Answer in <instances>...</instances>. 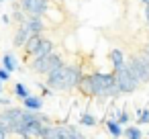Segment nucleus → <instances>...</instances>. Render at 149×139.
<instances>
[{"label": "nucleus", "instance_id": "nucleus-6", "mask_svg": "<svg viewBox=\"0 0 149 139\" xmlns=\"http://www.w3.org/2000/svg\"><path fill=\"white\" fill-rule=\"evenodd\" d=\"M92 76V84H94V92L98 94L100 90H104V88H108V86H112L114 84V74H104V72H94V74H90ZM94 94V96H96Z\"/></svg>", "mask_w": 149, "mask_h": 139}, {"label": "nucleus", "instance_id": "nucleus-30", "mask_svg": "<svg viewBox=\"0 0 149 139\" xmlns=\"http://www.w3.org/2000/svg\"><path fill=\"white\" fill-rule=\"evenodd\" d=\"M141 2H143V4H149V0H141Z\"/></svg>", "mask_w": 149, "mask_h": 139}, {"label": "nucleus", "instance_id": "nucleus-10", "mask_svg": "<svg viewBox=\"0 0 149 139\" xmlns=\"http://www.w3.org/2000/svg\"><path fill=\"white\" fill-rule=\"evenodd\" d=\"M41 41H43V35H29V39H27L25 45H23V51H25V57H27V59L33 57V53L37 51V47H39Z\"/></svg>", "mask_w": 149, "mask_h": 139}, {"label": "nucleus", "instance_id": "nucleus-25", "mask_svg": "<svg viewBox=\"0 0 149 139\" xmlns=\"http://www.w3.org/2000/svg\"><path fill=\"white\" fill-rule=\"evenodd\" d=\"M0 80H2V82H8V80H10V72H6L4 68H0Z\"/></svg>", "mask_w": 149, "mask_h": 139}, {"label": "nucleus", "instance_id": "nucleus-27", "mask_svg": "<svg viewBox=\"0 0 149 139\" xmlns=\"http://www.w3.org/2000/svg\"><path fill=\"white\" fill-rule=\"evenodd\" d=\"M2 23L8 25V23H10V17H8V15H2Z\"/></svg>", "mask_w": 149, "mask_h": 139}, {"label": "nucleus", "instance_id": "nucleus-23", "mask_svg": "<svg viewBox=\"0 0 149 139\" xmlns=\"http://www.w3.org/2000/svg\"><path fill=\"white\" fill-rule=\"evenodd\" d=\"M8 135H13L10 133V129H8V125L0 119V139H4V137H8Z\"/></svg>", "mask_w": 149, "mask_h": 139}, {"label": "nucleus", "instance_id": "nucleus-15", "mask_svg": "<svg viewBox=\"0 0 149 139\" xmlns=\"http://www.w3.org/2000/svg\"><path fill=\"white\" fill-rule=\"evenodd\" d=\"M43 17L51 19L53 23H61V21H63V15L59 13V8H55V6H49V4H47V8H45V15H43Z\"/></svg>", "mask_w": 149, "mask_h": 139}, {"label": "nucleus", "instance_id": "nucleus-31", "mask_svg": "<svg viewBox=\"0 0 149 139\" xmlns=\"http://www.w3.org/2000/svg\"><path fill=\"white\" fill-rule=\"evenodd\" d=\"M145 49H147V51H149V43H147V47H145Z\"/></svg>", "mask_w": 149, "mask_h": 139}, {"label": "nucleus", "instance_id": "nucleus-4", "mask_svg": "<svg viewBox=\"0 0 149 139\" xmlns=\"http://www.w3.org/2000/svg\"><path fill=\"white\" fill-rule=\"evenodd\" d=\"M19 4L25 10V15H39V17H43L49 0H21Z\"/></svg>", "mask_w": 149, "mask_h": 139}, {"label": "nucleus", "instance_id": "nucleus-12", "mask_svg": "<svg viewBox=\"0 0 149 139\" xmlns=\"http://www.w3.org/2000/svg\"><path fill=\"white\" fill-rule=\"evenodd\" d=\"M29 29H27V25L25 23H21L19 25V29H17V33H15V37H13V45L15 47H23L25 45V41L29 39Z\"/></svg>", "mask_w": 149, "mask_h": 139}, {"label": "nucleus", "instance_id": "nucleus-11", "mask_svg": "<svg viewBox=\"0 0 149 139\" xmlns=\"http://www.w3.org/2000/svg\"><path fill=\"white\" fill-rule=\"evenodd\" d=\"M57 129H59V137H61V139L84 137L82 131H78V127H76V125H70V123H57Z\"/></svg>", "mask_w": 149, "mask_h": 139}, {"label": "nucleus", "instance_id": "nucleus-7", "mask_svg": "<svg viewBox=\"0 0 149 139\" xmlns=\"http://www.w3.org/2000/svg\"><path fill=\"white\" fill-rule=\"evenodd\" d=\"M25 25H27V29H29L31 35H43V31H45V21L39 15H27Z\"/></svg>", "mask_w": 149, "mask_h": 139}, {"label": "nucleus", "instance_id": "nucleus-14", "mask_svg": "<svg viewBox=\"0 0 149 139\" xmlns=\"http://www.w3.org/2000/svg\"><path fill=\"white\" fill-rule=\"evenodd\" d=\"M108 59L112 61V66H114V70H116V68H120V66L125 64V53H123L120 49H112V51L108 53Z\"/></svg>", "mask_w": 149, "mask_h": 139}, {"label": "nucleus", "instance_id": "nucleus-1", "mask_svg": "<svg viewBox=\"0 0 149 139\" xmlns=\"http://www.w3.org/2000/svg\"><path fill=\"white\" fill-rule=\"evenodd\" d=\"M114 84H116V88L120 90V94H131V92H135V90L139 88L141 82L129 72L127 64H123L120 68L114 70Z\"/></svg>", "mask_w": 149, "mask_h": 139}, {"label": "nucleus", "instance_id": "nucleus-29", "mask_svg": "<svg viewBox=\"0 0 149 139\" xmlns=\"http://www.w3.org/2000/svg\"><path fill=\"white\" fill-rule=\"evenodd\" d=\"M0 94H2V80H0Z\"/></svg>", "mask_w": 149, "mask_h": 139}, {"label": "nucleus", "instance_id": "nucleus-21", "mask_svg": "<svg viewBox=\"0 0 149 139\" xmlns=\"http://www.w3.org/2000/svg\"><path fill=\"white\" fill-rule=\"evenodd\" d=\"M123 135H125V137H131V139H137V137H141L143 133H141L139 127H133V125H131V127H127V129L123 131Z\"/></svg>", "mask_w": 149, "mask_h": 139}, {"label": "nucleus", "instance_id": "nucleus-9", "mask_svg": "<svg viewBox=\"0 0 149 139\" xmlns=\"http://www.w3.org/2000/svg\"><path fill=\"white\" fill-rule=\"evenodd\" d=\"M76 88H80V92H82L84 96H88V98H94V94H96V92H94V84H92V76H90V74H82Z\"/></svg>", "mask_w": 149, "mask_h": 139}, {"label": "nucleus", "instance_id": "nucleus-13", "mask_svg": "<svg viewBox=\"0 0 149 139\" xmlns=\"http://www.w3.org/2000/svg\"><path fill=\"white\" fill-rule=\"evenodd\" d=\"M23 108H29V110H41L43 108V96H35V94H29L23 98Z\"/></svg>", "mask_w": 149, "mask_h": 139}, {"label": "nucleus", "instance_id": "nucleus-26", "mask_svg": "<svg viewBox=\"0 0 149 139\" xmlns=\"http://www.w3.org/2000/svg\"><path fill=\"white\" fill-rule=\"evenodd\" d=\"M0 104H2V106H8V104H10V98H8V96H2V94H0Z\"/></svg>", "mask_w": 149, "mask_h": 139}, {"label": "nucleus", "instance_id": "nucleus-8", "mask_svg": "<svg viewBox=\"0 0 149 139\" xmlns=\"http://www.w3.org/2000/svg\"><path fill=\"white\" fill-rule=\"evenodd\" d=\"M80 76H82V70L78 66H68V72H65V92L68 90H74L78 86Z\"/></svg>", "mask_w": 149, "mask_h": 139}, {"label": "nucleus", "instance_id": "nucleus-19", "mask_svg": "<svg viewBox=\"0 0 149 139\" xmlns=\"http://www.w3.org/2000/svg\"><path fill=\"white\" fill-rule=\"evenodd\" d=\"M29 94H31V92H29V88H27L23 82H17V84H15V96H17V98L23 100V98L29 96Z\"/></svg>", "mask_w": 149, "mask_h": 139}, {"label": "nucleus", "instance_id": "nucleus-18", "mask_svg": "<svg viewBox=\"0 0 149 139\" xmlns=\"http://www.w3.org/2000/svg\"><path fill=\"white\" fill-rule=\"evenodd\" d=\"M80 125H84V127H94V125H96V117L86 110V112L80 115Z\"/></svg>", "mask_w": 149, "mask_h": 139}, {"label": "nucleus", "instance_id": "nucleus-20", "mask_svg": "<svg viewBox=\"0 0 149 139\" xmlns=\"http://www.w3.org/2000/svg\"><path fill=\"white\" fill-rule=\"evenodd\" d=\"M137 125H149V106H145L137 112Z\"/></svg>", "mask_w": 149, "mask_h": 139}, {"label": "nucleus", "instance_id": "nucleus-3", "mask_svg": "<svg viewBox=\"0 0 149 139\" xmlns=\"http://www.w3.org/2000/svg\"><path fill=\"white\" fill-rule=\"evenodd\" d=\"M65 72H68V66L61 61V64H57L53 70H49L45 76H47V80H45V84L51 88V90H57V92H65Z\"/></svg>", "mask_w": 149, "mask_h": 139}, {"label": "nucleus", "instance_id": "nucleus-22", "mask_svg": "<svg viewBox=\"0 0 149 139\" xmlns=\"http://www.w3.org/2000/svg\"><path fill=\"white\" fill-rule=\"evenodd\" d=\"M116 121H118L120 125H127V123H129V112H127V108H116Z\"/></svg>", "mask_w": 149, "mask_h": 139}, {"label": "nucleus", "instance_id": "nucleus-16", "mask_svg": "<svg viewBox=\"0 0 149 139\" xmlns=\"http://www.w3.org/2000/svg\"><path fill=\"white\" fill-rule=\"evenodd\" d=\"M2 68L6 70V72H15L19 66H17V59H15V55L13 53H4V57H2Z\"/></svg>", "mask_w": 149, "mask_h": 139}, {"label": "nucleus", "instance_id": "nucleus-24", "mask_svg": "<svg viewBox=\"0 0 149 139\" xmlns=\"http://www.w3.org/2000/svg\"><path fill=\"white\" fill-rule=\"evenodd\" d=\"M37 86H39V90H41V96H51L53 92H51V88L47 86V84H43V82H37Z\"/></svg>", "mask_w": 149, "mask_h": 139}, {"label": "nucleus", "instance_id": "nucleus-5", "mask_svg": "<svg viewBox=\"0 0 149 139\" xmlns=\"http://www.w3.org/2000/svg\"><path fill=\"white\" fill-rule=\"evenodd\" d=\"M21 115H23V108H17V106H6V108H2L0 110V119H2L6 125H8V129H10V133H13V129L17 127V123L21 121Z\"/></svg>", "mask_w": 149, "mask_h": 139}, {"label": "nucleus", "instance_id": "nucleus-2", "mask_svg": "<svg viewBox=\"0 0 149 139\" xmlns=\"http://www.w3.org/2000/svg\"><path fill=\"white\" fill-rule=\"evenodd\" d=\"M31 61V70L35 72V74H47L49 70H53L57 64H61V57L55 53V51H49V53H45V55H41V57H33V59H29Z\"/></svg>", "mask_w": 149, "mask_h": 139}, {"label": "nucleus", "instance_id": "nucleus-32", "mask_svg": "<svg viewBox=\"0 0 149 139\" xmlns=\"http://www.w3.org/2000/svg\"><path fill=\"white\" fill-rule=\"evenodd\" d=\"M0 2H2V0H0Z\"/></svg>", "mask_w": 149, "mask_h": 139}, {"label": "nucleus", "instance_id": "nucleus-28", "mask_svg": "<svg viewBox=\"0 0 149 139\" xmlns=\"http://www.w3.org/2000/svg\"><path fill=\"white\" fill-rule=\"evenodd\" d=\"M145 19H147V23H149V4H145Z\"/></svg>", "mask_w": 149, "mask_h": 139}, {"label": "nucleus", "instance_id": "nucleus-17", "mask_svg": "<svg viewBox=\"0 0 149 139\" xmlns=\"http://www.w3.org/2000/svg\"><path fill=\"white\" fill-rule=\"evenodd\" d=\"M106 129H108L110 135H114V137H120V135H123V125H120L116 119H108V121H106Z\"/></svg>", "mask_w": 149, "mask_h": 139}]
</instances>
